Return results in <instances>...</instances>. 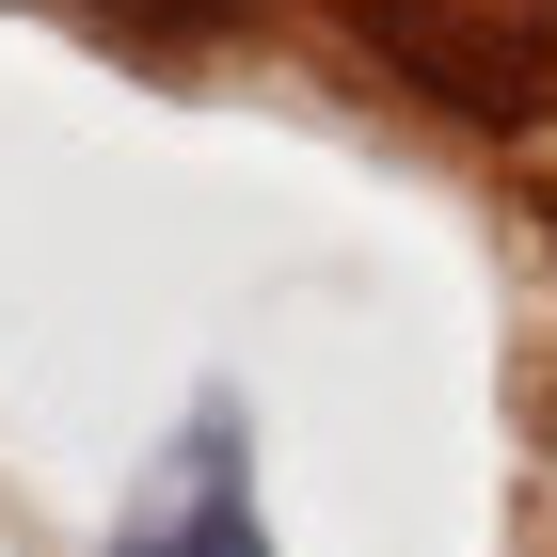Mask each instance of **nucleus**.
<instances>
[{
  "label": "nucleus",
  "instance_id": "1",
  "mask_svg": "<svg viewBox=\"0 0 557 557\" xmlns=\"http://www.w3.org/2000/svg\"><path fill=\"white\" fill-rule=\"evenodd\" d=\"M112 557H271L256 542V478H239V398H208V414L175 430L160 494L112 525Z\"/></svg>",
  "mask_w": 557,
  "mask_h": 557
},
{
  "label": "nucleus",
  "instance_id": "2",
  "mask_svg": "<svg viewBox=\"0 0 557 557\" xmlns=\"http://www.w3.org/2000/svg\"><path fill=\"white\" fill-rule=\"evenodd\" d=\"M128 16H239V0H128Z\"/></svg>",
  "mask_w": 557,
  "mask_h": 557
}]
</instances>
